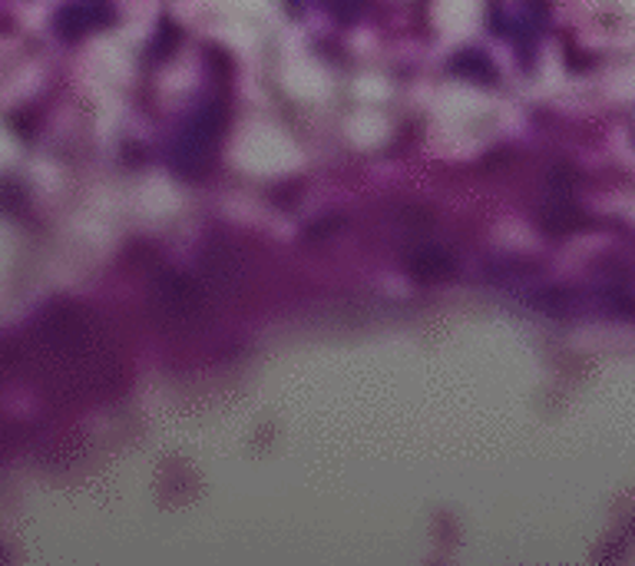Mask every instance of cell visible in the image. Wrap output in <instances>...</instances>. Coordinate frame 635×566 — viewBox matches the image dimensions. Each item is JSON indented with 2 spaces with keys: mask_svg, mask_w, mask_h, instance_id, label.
I'll list each match as a JSON object with an SVG mask.
<instances>
[{
  "mask_svg": "<svg viewBox=\"0 0 635 566\" xmlns=\"http://www.w3.org/2000/svg\"><path fill=\"white\" fill-rule=\"evenodd\" d=\"M83 27H86V11H83V8H63V14H60V31H63L67 37H77V34H83Z\"/></svg>",
  "mask_w": 635,
  "mask_h": 566,
  "instance_id": "cell-1",
  "label": "cell"
}]
</instances>
